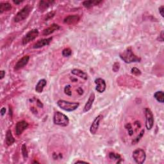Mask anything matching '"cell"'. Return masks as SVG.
<instances>
[{
  "label": "cell",
  "instance_id": "9",
  "mask_svg": "<svg viewBox=\"0 0 164 164\" xmlns=\"http://www.w3.org/2000/svg\"><path fill=\"white\" fill-rule=\"evenodd\" d=\"M29 124L28 123L25 121H21L18 122L15 125V134L18 136L21 135V134L23 133L25 130H27L28 128Z\"/></svg>",
  "mask_w": 164,
  "mask_h": 164
},
{
  "label": "cell",
  "instance_id": "22",
  "mask_svg": "<svg viewBox=\"0 0 164 164\" xmlns=\"http://www.w3.org/2000/svg\"><path fill=\"white\" fill-rule=\"evenodd\" d=\"M12 9V5L8 2H3L0 3V14L9 11Z\"/></svg>",
  "mask_w": 164,
  "mask_h": 164
},
{
  "label": "cell",
  "instance_id": "37",
  "mask_svg": "<svg viewBox=\"0 0 164 164\" xmlns=\"http://www.w3.org/2000/svg\"><path fill=\"white\" fill-rule=\"evenodd\" d=\"M0 113H1V116H3L6 113V109L5 107H3L2 109H1V110H0Z\"/></svg>",
  "mask_w": 164,
  "mask_h": 164
},
{
  "label": "cell",
  "instance_id": "23",
  "mask_svg": "<svg viewBox=\"0 0 164 164\" xmlns=\"http://www.w3.org/2000/svg\"><path fill=\"white\" fill-rule=\"evenodd\" d=\"M154 98L160 103H163L164 101V94L163 91H157L154 94Z\"/></svg>",
  "mask_w": 164,
  "mask_h": 164
},
{
  "label": "cell",
  "instance_id": "25",
  "mask_svg": "<svg viewBox=\"0 0 164 164\" xmlns=\"http://www.w3.org/2000/svg\"><path fill=\"white\" fill-rule=\"evenodd\" d=\"M124 128H125V129L127 130V132H128V135L130 136V137H132V135H133V126L132 124H131L130 123H127L125 126H124Z\"/></svg>",
  "mask_w": 164,
  "mask_h": 164
},
{
  "label": "cell",
  "instance_id": "7",
  "mask_svg": "<svg viewBox=\"0 0 164 164\" xmlns=\"http://www.w3.org/2000/svg\"><path fill=\"white\" fill-rule=\"evenodd\" d=\"M146 116V128L147 130H151L154 125V116L152 111L149 108L145 109Z\"/></svg>",
  "mask_w": 164,
  "mask_h": 164
},
{
  "label": "cell",
  "instance_id": "33",
  "mask_svg": "<svg viewBox=\"0 0 164 164\" xmlns=\"http://www.w3.org/2000/svg\"><path fill=\"white\" fill-rule=\"evenodd\" d=\"M36 103H37V106L39 108H41V109H42V108L44 107L43 104H42V103L39 100H36Z\"/></svg>",
  "mask_w": 164,
  "mask_h": 164
},
{
  "label": "cell",
  "instance_id": "2",
  "mask_svg": "<svg viewBox=\"0 0 164 164\" xmlns=\"http://www.w3.org/2000/svg\"><path fill=\"white\" fill-rule=\"evenodd\" d=\"M57 104L62 110L69 111V112L76 110L80 106V103L78 102H71V101L62 100H58Z\"/></svg>",
  "mask_w": 164,
  "mask_h": 164
},
{
  "label": "cell",
  "instance_id": "12",
  "mask_svg": "<svg viewBox=\"0 0 164 164\" xmlns=\"http://www.w3.org/2000/svg\"><path fill=\"white\" fill-rule=\"evenodd\" d=\"M29 60V57L28 55H25L24 57H22L21 59L17 62V63L15 64L14 66V70L15 71H19L21 69L25 67L28 63Z\"/></svg>",
  "mask_w": 164,
  "mask_h": 164
},
{
  "label": "cell",
  "instance_id": "14",
  "mask_svg": "<svg viewBox=\"0 0 164 164\" xmlns=\"http://www.w3.org/2000/svg\"><path fill=\"white\" fill-rule=\"evenodd\" d=\"M95 98H96V95H95L94 93H91V94H90L89 97L87 100V101L86 102L85 104V107L83 108V111L84 112H87V111H89L92 107H93V104L95 101Z\"/></svg>",
  "mask_w": 164,
  "mask_h": 164
},
{
  "label": "cell",
  "instance_id": "10",
  "mask_svg": "<svg viewBox=\"0 0 164 164\" xmlns=\"http://www.w3.org/2000/svg\"><path fill=\"white\" fill-rule=\"evenodd\" d=\"M95 83H96V90L99 93H103L105 91L107 88V84L104 80L102 78H96L94 81Z\"/></svg>",
  "mask_w": 164,
  "mask_h": 164
},
{
  "label": "cell",
  "instance_id": "29",
  "mask_svg": "<svg viewBox=\"0 0 164 164\" xmlns=\"http://www.w3.org/2000/svg\"><path fill=\"white\" fill-rule=\"evenodd\" d=\"M131 72H132V74H133L134 75H136V76H139V75L142 74L141 71L137 67H133L132 69H131Z\"/></svg>",
  "mask_w": 164,
  "mask_h": 164
},
{
  "label": "cell",
  "instance_id": "13",
  "mask_svg": "<svg viewBox=\"0 0 164 164\" xmlns=\"http://www.w3.org/2000/svg\"><path fill=\"white\" fill-rule=\"evenodd\" d=\"M80 20V18L78 15H70L67 16L64 19V24L68 25H74L77 24Z\"/></svg>",
  "mask_w": 164,
  "mask_h": 164
},
{
  "label": "cell",
  "instance_id": "16",
  "mask_svg": "<svg viewBox=\"0 0 164 164\" xmlns=\"http://www.w3.org/2000/svg\"><path fill=\"white\" fill-rule=\"evenodd\" d=\"M54 1H50V0H47V1H40L39 3V9L40 11L43 12L46 10L50 7L53 3H54Z\"/></svg>",
  "mask_w": 164,
  "mask_h": 164
},
{
  "label": "cell",
  "instance_id": "1",
  "mask_svg": "<svg viewBox=\"0 0 164 164\" xmlns=\"http://www.w3.org/2000/svg\"><path fill=\"white\" fill-rule=\"evenodd\" d=\"M119 57L121 60L126 64L141 62V58L133 53L132 47H128L124 51L121 52L119 54Z\"/></svg>",
  "mask_w": 164,
  "mask_h": 164
},
{
  "label": "cell",
  "instance_id": "20",
  "mask_svg": "<svg viewBox=\"0 0 164 164\" xmlns=\"http://www.w3.org/2000/svg\"><path fill=\"white\" fill-rule=\"evenodd\" d=\"M103 3V1H98V0H90V1H85L83 2V5L84 7L87 8H90L93 6L99 5Z\"/></svg>",
  "mask_w": 164,
  "mask_h": 164
},
{
  "label": "cell",
  "instance_id": "5",
  "mask_svg": "<svg viewBox=\"0 0 164 164\" xmlns=\"http://www.w3.org/2000/svg\"><path fill=\"white\" fill-rule=\"evenodd\" d=\"M132 157L137 163L142 164L146 161V154L145 151L141 148H138L133 151L132 154Z\"/></svg>",
  "mask_w": 164,
  "mask_h": 164
},
{
  "label": "cell",
  "instance_id": "8",
  "mask_svg": "<svg viewBox=\"0 0 164 164\" xmlns=\"http://www.w3.org/2000/svg\"><path fill=\"white\" fill-rule=\"evenodd\" d=\"M103 115L100 114L95 118L94 120L93 121V122L92 123L90 127V132L92 135H95L97 132L98 129H99L100 124L101 120L103 119Z\"/></svg>",
  "mask_w": 164,
  "mask_h": 164
},
{
  "label": "cell",
  "instance_id": "31",
  "mask_svg": "<svg viewBox=\"0 0 164 164\" xmlns=\"http://www.w3.org/2000/svg\"><path fill=\"white\" fill-rule=\"evenodd\" d=\"M55 15V12H49L48 14L46 15V18H45V20L46 21H49V20H50L51 19L53 18L54 16Z\"/></svg>",
  "mask_w": 164,
  "mask_h": 164
},
{
  "label": "cell",
  "instance_id": "24",
  "mask_svg": "<svg viewBox=\"0 0 164 164\" xmlns=\"http://www.w3.org/2000/svg\"><path fill=\"white\" fill-rule=\"evenodd\" d=\"M21 153L23 156V158L25 160H27L28 157V151L27 149V147L25 144H23L21 147Z\"/></svg>",
  "mask_w": 164,
  "mask_h": 164
},
{
  "label": "cell",
  "instance_id": "11",
  "mask_svg": "<svg viewBox=\"0 0 164 164\" xmlns=\"http://www.w3.org/2000/svg\"><path fill=\"white\" fill-rule=\"evenodd\" d=\"M52 40H53V37H49V38L40 39V40H39L37 42H36L34 44V46H33V48L40 49L44 46H47L50 45Z\"/></svg>",
  "mask_w": 164,
  "mask_h": 164
},
{
  "label": "cell",
  "instance_id": "28",
  "mask_svg": "<svg viewBox=\"0 0 164 164\" xmlns=\"http://www.w3.org/2000/svg\"><path fill=\"white\" fill-rule=\"evenodd\" d=\"M64 93L69 96H72V91H71V86L70 85H67L64 88Z\"/></svg>",
  "mask_w": 164,
  "mask_h": 164
},
{
  "label": "cell",
  "instance_id": "6",
  "mask_svg": "<svg viewBox=\"0 0 164 164\" xmlns=\"http://www.w3.org/2000/svg\"><path fill=\"white\" fill-rule=\"evenodd\" d=\"M39 34V32L37 29H32L30 31H29L27 34H26L23 38L22 39V43L23 45H26L28 44L38 37Z\"/></svg>",
  "mask_w": 164,
  "mask_h": 164
},
{
  "label": "cell",
  "instance_id": "34",
  "mask_svg": "<svg viewBox=\"0 0 164 164\" xmlns=\"http://www.w3.org/2000/svg\"><path fill=\"white\" fill-rule=\"evenodd\" d=\"M163 9H164V6L163 5L160 6L159 8H158V11H159V13L161 15V16L162 18L164 17V14H163Z\"/></svg>",
  "mask_w": 164,
  "mask_h": 164
},
{
  "label": "cell",
  "instance_id": "42",
  "mask_svg": "<svg viewBox=\"0 0 164 164\" xmlns=\"http://www.w3.org/2000/svg\"><path fill=\"white\" fill-rule=\"evenodd\" d=\"M34 163H39V162H37V161H34Z\"/></svg>",
  "mask_w": 164,
  "mask_h": 164
},
{
  "label": "cell",
  "instance_id": "30",
  "mask_svg": "<svg viewBox=\"0 0 164 164\" xmlns=\"http://www.w3.org/2000/svg\"><path fill=\"white\" fill-rule=\"evenodd\" d=\"M119 69H120V64L119 62H115L112 67V71L115 72V73H117V72L119 71Z\"/></svg>",
  "mask_w": 164,
  "mask_h": 164
},
{
  "label": "cell",
  "instance_id": "15",
  "mask_svg": "<svg viewBox=\"0 0 164 164\" xmlns=\"http://www.w3.org/2000/svg\"><path fill=\"white\" fill-rule=\"evenodd\" d=\"M60 29V27L58 25L53 24V25H51L50 27L45 29L43 31V33H42V34H43V35L45 36H48L49 35H51V34L54 33L55 31H57Z\"/></svg>",
  "mask_w": 164,
  "mask_h": 164
},
{
  "label": "cell",
  "instance_id": "3",
  "mask_svg": "<svg viewBox=\"0 0 164 164\" xmlns=\"http://www.w3.org/2000/svg\"><path fill=\"white\" fill-rule=\"evenodd\" d=\"M53 123L55 125L65 127L69 125V119L66 115L60 111H55L53 116Z\"/></svg>",
  "mask_w": 164,
  "mask_h": 164
},
{
  "label": "cell",
  "instance_id": "39",
  "mask_svg": "<svg viewBox=\"0 0 164 164\" xmlns=\"http://www.w3.org/2000/svg\"><path fill=\"white\" fill-rule=\"evenodd\" d=\"M77 91H78V93L80 95L83 94V89H82L81 88H78Z\"/></svg>",
  "mask_w": 164,
  "mask_h": 164
},
{
  "label": "cell",
  "instance_id": "36",
  "mask_svg": "<svg viewBox=\"0 0 164 164\" xmlns=\"http://www.w3.org/2000/svg\"><path fill=\"white\" fill-rule=\"evenodd\" d=\"M5 76V71L1 70L0 71V80H3Z\"/></svg>",
  "mask_w": 164,
  "mask_h": 164
},
{
  "label": "cell",
  "instance_id": "41",
  "mask_svg": "<svg viewBox=\"0 0 164 164\" xmlns=\"http://www.w3.org/2000/svg\"><path fill=\"white\" fill-rule=\"evenodd\" d=\"M88 163V162H85V161H83V160H78V161H76V162H75V163Z\"/></svg>",
  "mask_w": 164,
  "mask_h": 164
},
{
  "label": "cell",
  "instance_id": "17",
  "mask_svg": "<svg viewBox=\"0 0 164 164\" xmlns=\"http://www.w3.org/2000/svg\"><path fill=\"white\" fill-rule=\"evenodd\" d=\"M71 73L76 76L77 77H79L80 78L84 80H88V75L86 73H85L84 71H81L78 69H74L71 71Z\"/></svg>",
  "mask_w": 164,
  "mask_h": 164
},
{
  "label": "cell",
  "instance_id": "19",
  "mask_svg": "<svg viewBox=\"0 0 164 164\" xmlns=\"http://www.w3.org/2000/svg\"><path fill=\"white\" fill-rule=\"evenodd\" d=\"M47 85V81L45 79H41L39 80L35 86V91L37 93H42L43 92L44 88Z\"/></svg>",
  "mask_w": 164,
  "mask_h": 164
},
{
  "label": "cell",
  "instance_id": "21",
  "mask_svg": "<svg viewBox=\"0 0 164 164\" xmlns=\"http://www.w3.org/2000/svg\"><path fill=\"white\" fill-rule=\"evenodd\" d=\"M109 157L110 160H114V161L116 162L117 163H120L123 161L122 157L118 153L110 152L109 154Z\"/></svg>",
  "mask_w": 164,
  "mask_h": 164
},
{
  "label": "cell",
  "instance_id": "40",
  "mask_svg": "<svg viewBox=\"0 0 164 164\" xmlns=\"http://www.w3.org/2000/svg\"><path fill=\"white\" fill-rule=\"evenodd\" d=\"M13 2H14V3H15V5H19V4H20V3H21L22 2H23V1H13Z\"/></svg>",
  "mask_w": 164,
  "mask_h": 164
},
{
  "label": "cell",
  "instance_id": "4",
  "mask_svg": "<svg viewBox=\"0 0 164 164\" xmlns=\"http://www.w3.org/2000/svg\"><path fill=\"white\" fill-rule=\"evenodd\" d=\"M32 11V7L29 5H26L24 6L21 11H19L17 14L15 15V17L14 18V21L16 23H18V22H20L22 21L25 20L26 19H27V18L29 16V14Z\"/></svg>",
  "mask_w": 164,
  "mask_h": 164
},
{
  "label": "cell",
  "instance_id": "26",
  "mask_svg": "<svg viewBox=\"0 0 164 164\" xmlns=\"http://www.w3.org/2000/svg\"><path fill=\"white\" fill-rule=\"evenodd\" d=\"M62 56L64 57H69L72 55V50L69 48H65L63 50H62Z\"/></svg>",
  "mask_w": 164,
  "mask_h": 164
},
{
  "label": "cell",
  "instance_id": "32",
  "mask_svg": "<svg viewBox=\"0 0 164 164\" xmlns=\"http://www.w3.org/2000/svg\"><path fill=\"white\" fill-rule=\"evenodd\" d=\"M53 158L54 160H57V159H61L62 158V155L61 153L57 154L56 153H53Z\"/></svg>",
  "mask_w": 164,
  "mask_h": 164
},
{
  "label": "cell",
  "instance_id": "27",
  "mask_svg": "<svg viewBox=\"0 0 164 164\" xmlns=\"http://www.w3.org/2000/svg\"><path fill=\"white\" fill-rule=\"evenodd\" d=\"M144 134V130H141V132H140V133H139V135H137V137L135 138V139H134V140H133V142H132V144H136L139 142V141L140 140V139L142 138Z\"/></svg>",
  "mask_w": 164,
  "mask_h": 164
},
{
  "label": "cell",
  "instance_id": "18",
  "mask_svg": "<svg viewBox=\"0 0 164 164\" xmlns=\"http://www.w3.org/2000/svg\"><path fill=\"white\" fill-rule=\"evenodd\" d=\"M5 142L8 146L12 145V144L15 142V139L14 137H13L12 131L11 130H8L6 131L5 136Z\"/></svg>",
  "mask_w": 164,
  "mask_h": 164
},
{
  "label": "cell",
  "instance_id": "38",
  "mask_svg": "<svg viewBox=\"0 0 164 164\" xmlns=\"http://www.w3.org/2000/svg\"><path fill=\"white\" fill-rule=\"evenodd\" d=\"M31 111H32V113L33 114H37L38 113V111L37 110L35 109V107H31V109H30Z\"/></svg>",
  "mask_w": 164,
  "mask_h": 164
},
{
  "label": "cell",
  "instance_id": "35",
  "mask_svg": "<svg viewBox=\"0 0 164 164\" xmlns=\"http://www.w3.org/2000/svg\"><path fill=\"white\" fill-rule=\"evenodd\" d=\"M158 40L160 42H163V31L162 30L160 33V34L159 35V37L158 38Z\"/></svg>",
  "mask_w": 164,
  "mask_h": 164
}]
</instances>
